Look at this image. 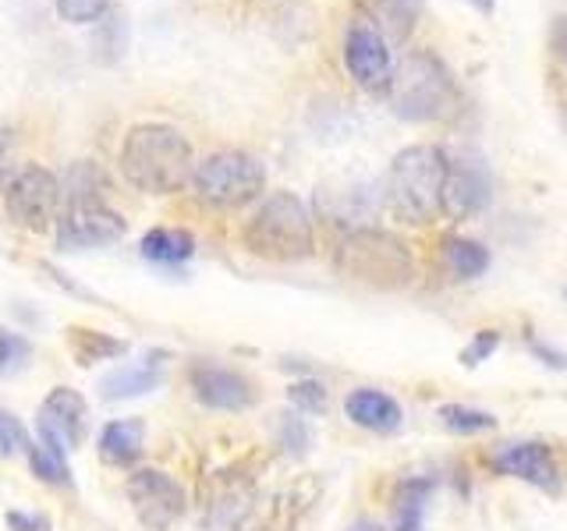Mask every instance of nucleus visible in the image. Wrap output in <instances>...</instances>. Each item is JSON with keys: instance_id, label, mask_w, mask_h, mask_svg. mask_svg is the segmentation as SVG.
Segmentation results:
<instances>
[{"instance_id": "f257e3e1", "label": "nucleus", "mask_w": 567, "mask_h": 531, "mask_svg": "<svg viewBox=\"0 0 567 531\" xmlns=\"http://www.w3.org/2000/svg\"><path fill=\"white\" fill-rule=\"evenodd\" d=\"M195 159L188 138L171 124H135L121 146V174L146 195H171L192 181Z\"/></svg>"}, {"instance_id": "f03ea898", "label": "nucleus", "mask_w": 567, "mask_h": 531, "mask_svg": "<svg viewBox=\"0 0 567 531\" xmlns=\"http://www.w3.org/2000/svg\"><path fill=\"white\" fill-rule=\"evenodd\" d=\"M451 156L436 146H408L386 170L383 202L401 223H433L443 212V181Z\"/></svg>"}, {"instance_id": "7ed1b4c3", "label": "nucleus", "mask_w": 567, "mask_h": 531, "mask_svg": "<svg viewBox=\"0 0 567 531\" xmlns=\"http://www.w3.org/2000/svg\"><path fill=\"white\" fill-rule=\"evenodd\" d=\"M241 241L252 256L270 262H301L316 252V230L306 202L291 191H274L245 220Z\"/></svg>"}, {"instance_id": "20e7f679", "label": "nucleus", "mask_w": 567, "mask_h": 531, "mask_svg": "<svg viewBox=\"0 0 567 531\" xmlns=\"http://www.w3.org/2000/svg\"><path fill=\"white\" fill-rule=\"evenodd\" d=\"M390 106L394 114L404 121H443L457 111L461 93L451 79L447 64H443L436 53L430 50H415L394 67V79H390Z\"/></svg>"}, {"instance_id": "39448f33", "label": "nucleus", "mask_w": 567, "mask_h": 531, "mask_svg": "<svg viewBox=\"0 0 567 531\" xmlns=\"http://www.w3.org/2000/svg\"><path fill=\"white\" fill-rule=\"evenodd\" d=\"M337 270L372 291H398L415 273L408 244L377 227H351L337 241Z\"/></svg>"}, {"instance_id": "423d86ee", "label": "nucleus", "mask_w": 567, "mask_h": 531, "mask_svg": "<svg viewBox=\"0 0 567 531\" xmlns=\"http://www.w3.org/2000/svg\"><path fill=\"white\" fill-rule=\"evenodd\" d=\"M192 191L199 195L206 206L217 209H241L256 202L266 188V167L256 156L238 149H220L199 159L192 170Z\"/></svg>"}, {"instance_id": "0eeeda50", "label": "nucleus", "mask_w": 567, "mask_h": 531, "mask_svg": "<svg viewBox=\"0 0 567 531\" xmlns=\"http://www.w3.org/2000/svg\"><path fill=\"white\" fill-rule=\"evenodd\" d=\"M64 206V188L47 167H22L11 181L4 185V212L14 227L43 235L53 223L61 220Z\"/></svg>"}, {"instance_id": "6e6552de", "label": "nucleus", "mask_w": 567, "mask_h": 531, "mask_svg": "<svg viewBox=\"0 0 567 531\" xmlns=\"http://www.w3.org/2000/svg\"><path fill=\"white\" fill-rule=\"evenodd\" d=\"M85 433H89L85 397L79 389H68V386L50 389L47 400L40 404V415H35V436H40L35 447H43L47 454L68 460L71 450L82 447Z\"/></svg>"}, {"instance_id": "1a4fd4ad", "label": "nucleus", "mask_w": 567, "mask_h": 531, "mask_svg": "<svg viewBox=\"0 0 567 531\" xmlns=\"http://www.w3.org/2000/svg\"><path fill=\"white\" fill-rule=\"evenodd\" d=\"M128 503L135 510V518L142 528L150 531H167L182 521V513L188 507V496L185 489L177 486V478H171L167 471L159 468H142L128 478Z\"/></svg>"}, {"instance_id": "9d476101", "label": "nucleus", "mask_w": 567, "mask_h": 531, "mask_svg": "<svg viewBox=\"0 0 567 531\" xmlns=\"http://www.w3.org/2000/svg\"><path fill=\"white\" fill-rule=\"evenodd\" d=\"M344 67L369 93H386L394 79V58L372 18H354L344 32Z\"/></svg>"}, {"instance_id": "9b49d317", "label": "nucleus", "mask_w": 567, "mask_h": 531, "mask_svg": "<svg viewBox=\"0 0 567 531\" xmlns=\"http://www.w3.org/2000/svg\"><path fill=\"white\" fill-rule=\"evenodd\" d=\"M124 238V217L103 199H71L58 220V244L68 252L114 244Z\"/></svg>"}, {"instance_id": "f8f14e48", "label": "nucleus", "mask_w": 567, "mask_h": 531, "mask_svg": "<svg viewBox=\"0 0 567 531\" xmlns=\"http://www.w3.org/2000/svg\"><path fill=\"white\" fill-rule=\"evenodd\" d=\"M188 379L195 397L206 407H217V412H245V407H252L259 400V389L252 379L213 362H195L188 368Z\"/></svg>"}, {"instance_id": "ddd939ff", "label": "nucleus", "mask_w": 567, "mask_h": 531, "mask_svg": "<svg viewBox=\"0 0 567 531\" xmlns=\"http://www.w3.org/2000/svg\"><path fill=\"white\" fill-rule=\"evenodd\" d=\"M493 199V181L483 159H451L443 181V212L451 220L478 217Z\"/></svg>"}, {"instance_id": "4468645a", "label": "nucleus", "mask_w": 567, "mask_h": 531, "mask_svg": "<svg viewBox=\"0 0 567 531\" xmlns=\"http://www.w3.org/2000/svg\"><path fill=\"white\" fill-rule=\"evenodd\" d=\"M493 468L511 478H522V482L536 486V489H546V492H554L560 486L557 460L549 454L546 442H514V447L493 457Z\"/></svg>"}, {"instance_id": "2eb2a0df", "label": "nucleus", "mask_w": 567, "mask_h": 531, "mask_svg": "<svg viewBox=\"0 0 567 531\" xmlns=\"http://www.w3.org/2000/svg\"><path fill=\"white\" fill-rule=\"evenodd\" d=\"M344 412L348 418L359 425V429H369V433H380V436H390L401 429L404 421V412L401 404L383 394V389H351L348 400H344Z\"/></svg>"}, {"instance_id": "dca6fc26", "label": "nucleus", "mask_w": 567, "mask_h": 531, "mask_svg": "<svg viewBox=\"0 0 567 531\" xmlns=\"http://www.w3.org/2000/svg\"><path fill=\"white\" fill-rule=\"evenodd\" d=\"M142 447H146V421L142 418H121L111 421L100 433V460L111 468H128L142 457Z\"/></svg>"}, {"instance_id": "f3484780", "label": "nucleus", "mask_w": 567, "mask_h": 531, "mask_svg": "<svg viewBox=\"0 0 567 531\" xmlns=\"http://www.w3.org/2000/svg\"><path fill=\"white\" fill-rule=\"evenodd\" d=\"M164 383V362H159V354L153 358H142L138 365H121L114 368L111 376H103L100 389L106 400H121V397H142L150 394Z\"/></svg>"}, {"instance_id": "a211bd4d", "label": "nucleus", "mask_w": 567, "mask_h": 531, "mask_svg": "<svg viewBox=\"0 0 567 531\" xmlns=\"http://www.w3.org/2000/svg\"><path fill=\"white\" fill-rule=\"evenodd\" d=\"M430 496H433L430 478H408V482H401L394 496V531H422Z\"/></svg>"}, {"instance_id": "6ab92c4d", "label": "nucleus", "mask_w": 567, "mask_h": 531, "mask_svg": "<svg viewBox=\"0 0 567 531\" xmlns=\"http://www.w3.org/2000/svg\"><path fill=\"white\" fill-rule=\"evenodd\" d=\"M142 256L150 262H159V266H174V262H185L192 259L195 252V238L188 230H174V227H156L150 230L146 238H142Z\"/></svg>"}, {"instance_id": "aec40b11", "label": "nucleus", "mask_w": 567, "mask_h": 531, "mask_svg": "<svg viewBox=\"0 0 567 531\" xmlns=\"http://www.w3.org/2000/svg\"><path fill=\"white\" fill-rule=\"evenodd\" d=\"M443 262L454 280H475L489 270V252L472 238H447L443 241Z\"/></svg>"}, {"instance_id": "412c9836", "label": "nucleus", "mask_w": 567, "mask_h": 531, "mask_svg": "<svg viewBox=\"0 0 567 531\" xmlns=\"http://www.w3.org/2000/svg\"><path fill=\"white\" fill-rule=\"evenodd\" d=\"M68 351L71 358L79 365H96L106 358H117L124 354V341H114V336L96 333V330H82V326H71L68 330Z\"/></svg>"}, {"instance_id": "4be33fe9", "label": "nucleus", "mask_w": 567, "mask_h": 531, "mask_svg": "<svg viewBox=\"0 0 567 531\" xmlns=\"http://www.w3.org/2000/svg\"><path fill=\"white\" fill-rule=\"evenodd\" d=\"M440 421L457 436H478L496 429V418L489 412H478V407H465V404H443Z\"/></svg>"}, {"instance_id": "5701e85b", "label": "nucleus", "mask_w": 567, "mask_h": 531, "mask_svg": "<svg viewBox=\"0 0 567 531\" xmlns=\"http://www.w3.org/2000/svg\"><path fill=\"white\" fill-rule=\"evenodd\" d=\"M372 8L383 18V25L394 29V35H408L422 11V0H372Z\"/></svg>"}, {"instance_id": "b1692460", "label": "nucleus", "mask_w": 567, "mask_h": 531, "mask_svg": "<svg viewBox=\"0 0 567 531\" xmlns=\"http://www.w3.org/2000/svg\"><path fill=\"white\" fill-rule=\"evenodd\" d=\"M29 465H32L35 478H43V482H50V486H71L68 460H61V457L47 454L43 447H35V442L29 447Z\"/></svg>"}, {"instance_id": "393cba45", "label": "nucleus", "mask_w": 567, "mask_h": 531, "mask_svg": "<svg viewBox=\"0 0 567 531\" xmlns=\"http://www.w3.org/2000/svg\"><path fill=\"white\" fill-rule=\"evenodd\" d=\"M32 439L25 433V425L14 415L0 412V457H14V454H29Z\"/></svg>"}, {"instance_id": "a878e982", "label": "nucleus", "mask_w": 567, "mask_h": 531, "mask_svg": "<svg viewBox=\"0 0 567 531\" xmlns=\"http://www.w3.org/2000/svg\"><path fill=\"white\" fill-rule=\"evenodd\" d=\"M288 397L291 404L298 407V412H306V415H319V412H327V389L323 383H312V379H301L288 389Z\"/></svg>"}, {"instance_id": "bb28decb", "label": "nucleus", "mask_w": 567, "mask_h": 531, "mask_svg": "<svg viewBox=\"0 0 567 531\" xmlns=\"http://www.w3.org/2000/svg\"><path fill=\"white\" fill-rule=\"evenodd\" d=\"M111 0H58V14L64 22H75V25H85V22H96V18L106 11Z\"/></svg>"}, {"instance_id": "cd10ccee", "label": "nucleus", "mask_w": 567, "mask_h": 531, "mask_svg": "<svg viewBox=\"0 0 567 531\" xmlns=\"http://www.w3.org/2000/svg\"><path fill=\"white\" fill-rule=\"evenodd\" d=\"M496 347H501V333H496V330H478L472 336V344L461 351V365H468V368L483 365Z\"/></svg>"}, {"instance_id": "c85d7f7f", "label": "nucleus", "mask_w": 567, "mask_h": 531, "mask_svg": "<svg viewBox=\"0 0 567 531\" xmlns=\"http://www.w3.org/2000/svg\"><path fill=\"white\" fill-rule=\"evenodd\" d=\"M280 442H284L288 450H295V454H306V447H309V429H306V421L295 418V415H284Z\"/></svg>"}, {"instance_id": "c756f323", "label": "nucleus", "mask_w": 567, "mask_h": 531, "mask_svg": "<svg viewBox=\"0 0 567 531\" xmlns=\"http://www.w3.org/2000/svg\"><path fill=\"white\" fill-rule=\"evenodd\" d=\"M8 531H50V521L43 518V513L8 510Z\"/></svg>"}, {"instance_id": "7c9ffc66", "label": "nucleus", "mask_w": 567, "mask_h": 531, "mask_svg": "<svg viewBox=\"0 0 567 531\" xmlns=\"http://www.w3.org/2000/svg\"><path fill=\"white\" fill-rule=\"evenodd\" d=\"M8 146H11V138L0 128V181H4V170H8Z\"/></svg>"}, {"instance_id": "2f4dec72", "label": "nucleus", "mask_w": 567, "mask_h": 531, "mask_svg": "<svg viewBox=\"0 0 567 531\" xmlns=\"http://www.w3.org/2000/svg\"><path fill=\"white\" fill-rule=\"evenodd\" d=\"M11 351H14L11 336H4V333H0V372L8 368V362H11Z\"/></svg>"}, {"instance_id": "473e14b6", "label": "nucleus", "mask_w": 567, "mask_h": 531, "mask_svg": "<svg viewBox=\"0 0 567 531\" xmlns=\"http://www.w3.org/2000/svg\"><path fill=\"white\" fill-rule=\"evenodd\" d=\"M468 4H475L478 11H486V14L493 11V0H468Z\"/></svg>"}]
</instances>
